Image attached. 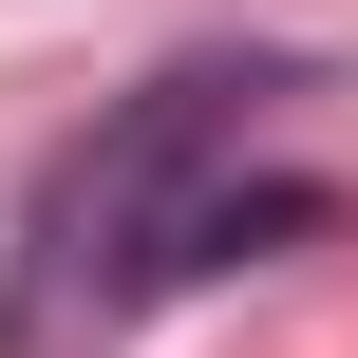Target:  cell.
Segmentation results:
<instances>
[{
    "instance_id": "1",
    "label": "cell",
    "mask_w": 358,
    "mask_h": 358,
    "mask_svg": "<svg viewBox=\"0 0 358 358\" xmlns=\"http://www.w3.org/2000/svg\"><path fill=\"white\" fill-rule=\"evenodd\" d=\"M264 94H302V57H189V76H151L57 189H38V302H94V321H132V264H151V227L245 151V113Z\"/></svg>"
},
{
    "instance_id": "2",
    "label": "cell",
    "mask_w": 358,
    "mask_h": 358,
    "mask_svg": "<svg viewBox=\"0 0 358 358\" xmlns=\"http://www.w3.org/2000/svg\"><path fill=\"white\" fill-rule=\"evenodd\" d=\"M340 208L302 189V170H208L170 227H151V264H132V302H170V283H208V264H264V245H321Z\"/></svg>"
}]
</instances>
